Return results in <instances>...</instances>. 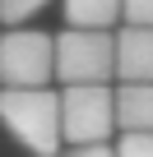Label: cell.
<instances>
[{
  "label": "cell",
  "instance_id": "obj_1",
  "mask_svg": "<svg viewBox=\"0 0 153 157\" xmlns=\"http://www.w3.org/2000/svg\"><path fill=\"white\" fill-rule=\"evenodd\" d=\"M0 125H5L33 157L60 152V97L51 88H5L0 93Z\"/></svg>",
  "mask_w": 153,
  "mask_h": 157
},
{
  "label": "cell",
  "instance_id": "obj_2",
  "mask_svg": "<svg viewBox=\"0 0 153 157\" xmlns=\"http://www.w3.org/2000/svg\"><path fill=\"white\" fill-rule=\"evenodd\" d=\"M56 74L65 88L107 83L116 74V33L98 28H65L56 37Z\"/></svg>",
  "mask_w": 153,
  "mask_h": 157
},
{
  "label": "cell",
  "instance_id": "obj_3",
  "mask_svg": "<svg viewBox=\"0 0 153 157\" xmlns=\"http://www.w3.org/2000/svg\"><path fill=\"white\" fill-rule=\"evenodd\" d=\"M56 74V37L37 28L0 33V83L5 88H46Z\"/></svg>",
  "mask_w": 153,
  "mask_h": 157
},
{
  "label": "cell",
  "instance_id": "obj_4",
  "mask_svg": "<svg viewBox=\"0 0 153 157\" xmlns=\"http://www.w3.org/2000/svg\"><path fill=\"white\" fill-rule=\"evenodd\" d=\"M60 129L74 148L84 143H107L116 129V88L107 83H84L60 93Z\"/></svg>",
  "mask_w": 153,
  "mask_h": 157
},
{
  "label": "cell",
  "instance_id": "obj_5",
  "mask_svg": "<svg viewBox=\"0 0 153 157\" xmlns=\"http://www.w3.org/2000/svg\"><path fill=\"white\" fill-rule=\"evenodd\" d=\"M116 78L121 83H153V28L116 33Z\"/></svg>",
  "mask_w": 153,
  "mask_h": 157
},
{
  "label": "cell",
  "instance_id": "obj_6",
  "mask_svg": "<svg viewBox=\"0 0 153 157\" xmlns=\"http://www.w3.org/2000/svg\"><path fill=\"white\" fill-rule=\"evenodd\" d=\"M116 129L153 134V83H121L116 88Z\"/></svg>",
  "mask_w": 153,
  "mask_h": 157
},
{
  "label": "cell",
  "instance_id": "obj_7",
  "mask_svg": "<svg viewBox=\"0 0 153 157\" xmlns=\"http://www.w3.org/2000/svg\"><path fill=\"white\" fill-rule=\"evenodd\" d=\"M121 5L125 0H65V23L70 28H98V33H107L121 19Z\"/></svg>",
  "mask_w": 153,
  "mask_h": 157
},
{
  "label": "cell",
  "instance_id": "obj_8",
  "mask_svg": "<svg viewBox=\"0 0 153 157\" xmlns=\"http://www.w3.org/2000/svg\"><path fill=\"white\" fill-rule=\"evenodd\" d=\"M42 5H46V0H0V23L19 28V23H23V19H33Z\"/></svg>",
  "mask_w": 153,
  "mask_h": 157
},
{
  "label": "cell",
  "instance_id": "obj_9",
  "mask_svg": "<svg viewBox=\"0 0 153 157\" xmlns=\"http://www.w3.org/2000/svg\"><path fill=\"white\" fill-rule=\"evenodd\" d=\"M121 19L130 28H153V0H125V5H121Z\"/></svg>",
  "mask_w": 153,
  "mask_h": 157
},
{
  "label": "cell",
  "instance_id": "obj_10",
  "mask_svg": "<svg viewBox=\"0 0 153 157\" xmlns=\"http://www.w3.org/2000/svg\"><path fill=\"white\" fill-rule=\"evenodd\" d=\"M116 157H153V134H125L116 143Z\"/></svg>",
  "mask_w": 153,
  "mask_h": 157
},
{
  "label": "cell",
  "instance_id": "obj_11",
  "mask_svg": "<svg viewBox=\"0 0 153 157\" xmlns=\"http://www.w3.org/2000/svg\"><path fill=\"white\" fill-rule=\"evenodd\" d=\"M65 157H116V148H107V143H84V148H70Z\"/></svg>",
  "mask_w": 153,
  "mask_h": 157
}]
</instances>
